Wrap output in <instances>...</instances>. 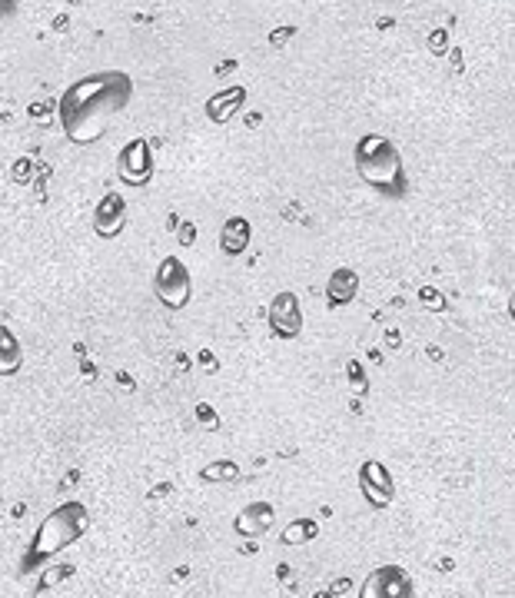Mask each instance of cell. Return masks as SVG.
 <instances>
[{"mask_svg": "<svg viewBox=\"0 0 515 598\" xmlns=\"http://www.w3.org/2000/svg\"><path fill=\"white\" fill-rule=\"evenodd\" d=\"M133 97V80L123 70L87 74L60 94V127L70 143H94L107 133L110 120L127 110Z\"/></svg>", "mask_w": 515, "mask_h": 598, "instance_id": "cell-1", "label": "cell"}, {"mask_svg": "<svg viewBox=\"0 0 515 598\" xmlns=\"http://www.w3.org/2000/svg\"><path fill=\"white\" fill-rule=\"evenodd\" d=\"M356 173L363 177L366 187H373L386 197H403L406 193V167L403 153L383 133H366L356 140Z\"/></svg>", "mask_w": 515, "mask_h": 598, "instance_id": "cell-2", "label": "cell"}, {"mask_svg": "<svg viewBox=\"0 0 515 598\" xmlns=\"http://www.w3.org/2000/svg\"><path fill=\"white\" fill-rule=\"evenodd\" d=\"M90 529V515L84 509V502L64 499L54 512L44 515V522L37 525L34 542H30V559H50V555L64 552L67 545H74L80 535Z\"/></svg>", "mask_w": 515, "mask_h": 598, "instance_id": "cell-3", "label": "cell"}, {"mask_svg": "<svg viewBox=\"0 0 515 598\" xmlns=\"http://www.w3.org/2000/svg\"><path fill=\"white\" fill-rule=\"evenodd\" d=\"M153 293L167 309H183L190 303V293H193V280H190V270L183 266V260L177 256H163L157 273H153Z\"/></svg>", "mask_w": 515, "mask_h": 598, "instance_id": "cell-4", "label": "cell"}, {"mask_svg": "<svg viewBox=\"0 0 515 598\" xmlns=\"http://www.w3.org/2000/svg\"><path fill=\"white\" fill-rule=\"evenodd\" d=\"M416 585L403 565H379L359 585V598H412Z\"/></svg>", "mask_w": 515, "mask_h": 598, "instance_id": "cell-5", "label": "cell"}, {"mask_svg": "<svg viewBox=\"0 0 515 598\" xmlns=\"http://www.w3.org/2000/svg\"><path fill=\"white\" fill-rule=\"evenodd\" d=\"M117 170H120V180L130 183V187H147L153 180V147L150 140H130L127 147L120 150L117 157Z\"/></svg>", "mask_w": 515, "mask_h": 598, "instance_id": "cell-6", "label": "cell"}, {"mask_svg": "<svg viewBox=\"0 0 515 598\" xmlns=\"http://www.w3.org/2000/svg\"><path fill=\"white\" fill-rule=\"evenodd\" d=\"M359 489H363V496L373 509H386L396 499V482L379 459H366L359 466Z\"/></svg>", "mask_w": 515, "mask_h": 598, "instance_id": "cell-7", "label": "cell"}, {"mask_svg": "<svg viewBox=\"0 0 515 598\" xmlns=\"http://www.w3.org/2000/svg\"><path fill=\"white\" fill-rule=\"evenodd\" d=\"M270 329L273 336L280 339H296L303 333V309H300V299L296 293H276L273 303H270Z\"/></svg>", "mask_w": 515, "mask_h": 598, "instance_id": "cell-8", "label": "cell"}, {"mask_svg": "<svg viewBox=\"0 0 515 598\" xmlns=\"http://www.w3.org/2000/svg\"><path fill=\"white\" fill-rule=\"evenodd\" d=\"M123 226H127V200H123V193H103L94 210V233L100 240H113V236H120Z\"/></svg>", "mask_w": 515, "mask_h": 598, "instance_id": "cell-9", "label": "cell"}, {"mask_svg": "<svg viewBox=\"0 0 515 598\" xmlns=\"http://www.w3.org/2000/svg\"><path fill=\"white\" fill-rule=\"evenodd\" d=\"M276 525V512H273V505L270 502H250L246 509H240V515H236V522H233V529L243 535V539H256V535H266Z\"/></svg>", "mask_w": 515, "mask_h": 598, "instance_id": "cell-10", "label": "cell"}, {"mask_svg": "<svg viewBox=\"0 0 515 598\" xmlns=\"http://www.w3.org/2000/svg\"><path fill=\"white\" fill-rule=\"evenodd\" d=\"M253 243V223L246 216H230L220 230V250L226 256H243Z\"/></svg>", "mask_w": 515, "mask_h": 598, "instance_id": "cell-11", "label": "cell"}, {"mask_svg": "<svg viewBox=\"0 0 515 598\" xmlns=\"http://www.w3.org/2000/svg\"><path fill=\"white\" fill-rule=\"evenodd\" d=\"M243 100H246V87H230V90H220V94H213L206 100V117L213 123H230L236 113L243 110Z\"/></svg>", "mask_w": 515, "mask_h": 598, "instance_id": "cell-12", "label": "cell"}, {"mask_svg": "<svg viewBox=\"0 0 515 598\" xmlns=\"http://www.w3.org/2000/svg\"><path fill=\"white\" fill-rule=\"evenodd\" d=\"M356 293H359V273L349 270V266H339L326 283V303L329 306H349L356 299Z\"/></svg>", "mask_w": 515, "mask_h": 598, "instance_id": "cell-13", "label": "cell"}, {"mask_svg": "<svg viewBox=\"0 0 515 598\" xmlns=\"http://www.w3.org/2000/svg\"><path fill=\"white\" fill-rule=\"evenodd\" d=\"M24 366V349L10 326H0V376H17Z\"/></svg>", "mask_w": 515, "mask_h": 598, "instance_id": "cell-14", "label": "cell"}, {"mask_svg": "<svg viewBox=\"0 0 515 598\" xmlns=\"http://www.w3.org/2000/svg\"><path fill=\"white\" fill-rule=\"evenodd\" d=\"M319 525L313 519H293L290 525H283V545H306L309 539H316Z\"/></svg>", "mask_w": 515, "mask_h": 598, "instance_id": "cell-15", "label": "cell"}, {"mask_svg": "<svg viewBox=\"0 0 515 598\" xmlns=\"http://www.w3.org/2000/svg\"><path fill=\"white\" fill-rule=\"evenodd\" d=\"M346 379H349V389H353L356 396H363L366 389H369V379H366V369L359 359H349L346 363Z\"/></svg>", "mask_w": 515, "mask_h": 598, "instance_id": "cell-16", "label": "cell"}, {"mask_svg": "<svg viewBox=\"0 0 515 598\" xmlns=\"http://www.w3.org/2000/svg\"><path fill=\"white\" fill-rule=\"evenodd\" d=\"M419 303L426 313H446V296H442L436 286H422L419 290Z\"/></svg>", "mask_w": 515, "mask_h": 598, "instance_id": "cell-17", "label": "cell"}, {"mask_svg": "<svg viewBox=\"0 0 515 598\" xmlns=\"http://www.w3.org/2000/svg\"><path fill=\"white\" fill-rule=\"evenodd\" d=\"M236 462H213V466H206L203 469V479L206 482H230V479H236Z\"/></svg>", "mask_w": 515, "mask_h": 598, "instance_id": "cell-18", "label": "cell"}, {"mask_svg": "<svg viewBox=\"0 0 515 598\" xmlns=\"http://www.w3.org/2000/svg\"><path fill=\"white\" fill-rule=\"evenodd\" d=\"M197 419H200V426H203L206 432H216V429H220V419H216L213 406H206V402H200V406H197Z\"/></svg>", "mask_w": 515, "mask_h": 598, "instance_id": "cell-19", "label": "cell"}, {"mask_svg": "<svg viewBox=\"0 0 515 598\" xmlns=\"http://www.w3.org/2000/svg\"><path fill=\"white\" fill-rule=\"evenodd\" d=\"M180 243H183V246H193V243H197V226H193L190 220L180 223Z\"/></svg>", "mask_w": 515, "mask_h": 598, "instance_id": "cell-20", "label": "cell"}, {"mask_svg": "<svg viewBox=\"0 0 515 598\" xmlns=\"http://www.w3.org/2000/svg\"><path fill=\"white\" fill-rule=\"evenodd\" d=\"M290 37H293V27H286V30H276V34H273L270 40H273L276 47H280V44H286V40H290Z\"/></svg>", "mask_w": 515, "mask_h": 598, "instance_id": "cell-21", "label": "cell"}, {"mask_svg": "<svg viewBox=\"0 0 515 598\" xmlns=\"http://www.w3.org/2000/svg\"><path fill=\"white\" fill-rule=\"evenodd\" d=\"M446 34H432V50H436V54H439V50H446Z\"/></svg>", "mask_w": 515, "mask_h": 598, "instance_id": "cell-22", "label": "cell"}, {"mask_svg": "<svg viewBox=\"0 0 515 598\" xmlns=\"http://www.w3.org/2000/svg\"><path fill=\"white\" fill-rule=\"evenodd\" d=\"M200 363L206 366V373H216V366H213V356H210V353H200Z\"/></svg>", "mask_w": 515, "mask_h": 598, "instance_id": "cell-23", "label": "cell"}, {"mask_svg": "<svg viewBox=\"0 0 515 598\" xmlns=\"http://www.w3.org/2000/svg\"><path fill=\"white\" fill-rule=\"evenodd\" d=\"M14 10V0H0V14H10Z\"/></svg>", "mask_w": 515, "mask_h": 598, "instance_id": "cell-24", "label": "cell"}, {"mask_svg": "<svg viewBox=\"0 0 515 598\" xmlns=\"http://www.w3.org/2000/svg\"><path fill=\"white\" fill-rule=\"evenodd\" d=\"M313 598H336V595H333V592H316Z\"/></svg>", "mask_w": 515, "mask_h": 598, "instance_id": "cell-25", "label": "cell"}]
</instances>
